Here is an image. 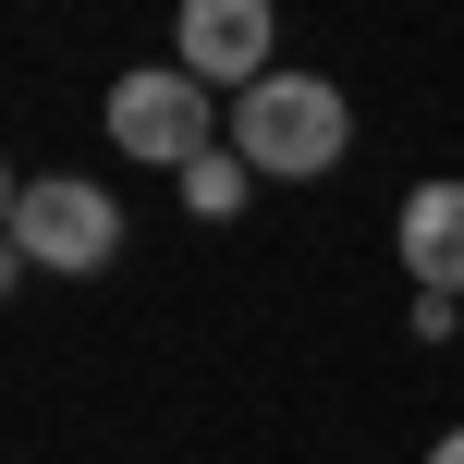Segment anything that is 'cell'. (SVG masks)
I'll list each match as a JSON object with an SVG mask.
<instances>
[{
	"label": "cell",
	"mask_w": 464,
	"mask_h": 464,
	"mask_svg": "<svg viewBox=\"0 0 464 464\" xmlns=\"http://www.w3.org/2000/svg\"><path fill=\"white\" fill-rule=\"evenodd\" d=\"M343 86L330 73H269V86H245V111H232V147H245L256 184H318L330 160H343Z\"/></svg>",
	"instance_id": "6da1fadb"
},
{
	"label": "cell",
	"mask_w": 464,
	"mask_h": 464,
	"mask_svg": "<svg viewBox=\"0 0 464 464\" xmlns=\"http://www.w3.org/2000/svg\"><path fill=\"white\" fill-rule=\"evenodd\" d=\"M13 269H111L122 256V208L98 184H73V171H37V184H13Z\"/></svg>",
	"instance_id": "7a4b0ae2"
},
{
	"label": "cell",
	"mask_w": 464,
	"mask_h": 464,
	"mask_svg": "<svg viewBox=\"0 0 464 464\" xmlns=\"http://www.w3.org/2000/svg\"><path fill=\"white\" fill-rule=\"evenodd\" d=\"M111 147L184 184V171L220 147V122H208V86H196L184 62H160V73H122V86H111Z\"/></svg>",
	"instance_id": "3957f363"
},
{
	"label": "cell",
	"mask_w": 464,
	"mask_h": 464,
	"mask_svg": "<svg viewBox=\"0 0 464 464\" xmlns=\"http://www.w3.org/2000/svg\"><path fill=\"white\" fill-rule=\"evenodd\" d=\"M269 37H281L269 0H184L171 62H184L196 86H269Z\"/></svg>",
	"instance_id": "277c9868"
},
{
	"label": "cell",
	"mask_w": 464,
	"mask_h": 464,
	"mask_svg": "<svg viewBox=\"0 0 464 464\" xmlns=\"http://www.w3.org/2000/svg\"><path fill=\"white\" fill-rule=\"evenodd\" d=\"M403 269H416V294H464V184L403 196Z\"/></svg>",
	"instance_id": "5b68a950"
},
{
	"label": "cell",
	"mask_w": 464,
	"mask_h": 464,
	"mask_svg": "<svg viewBox=\"0 0 464 464\" xmlns=\"http://www.w3.org/2000/svg\"><path fill=\"white\" fill-rule=\"evenodd\" d=\"M245 184H256L245 147H208V160L184 171V208H196V220H232V208H245Z\"/></svg>",
	"instance_id": "8992f818"
},
{
	"label": "cell",
	"mask_w": 464,
	"mask_h": 464,
	"mask_svg": "<svg viewBox=\"0 0 464 464\" xmlns=\"http://www.w3.org/2000/svg\"><path fill=\"white\" fill-rule=\"evenodd\" d=\"M428 464H464V428H452V440H440V452H428Z\"/></svg>",
	"instance_id": "52a82bcc"
}]
</instances>
